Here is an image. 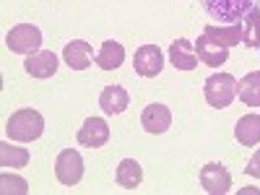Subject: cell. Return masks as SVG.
Instances as JSON below:
<instances>
[{
	"instance_id": "obj_1",
	"label": "cell",
	"mask_w": 260,
	"mask_h": 195,
	"mask_svg": "<svg viewBox=\"0 0 260 195\" xmlns=\"http://www.w3.org/2000/svg\"><path fill=\"white\" fill-rule=\"evenodd\" d=\"M45 133V117L37 110H18L6 122V136L18 143H31Z\"/></svg>"
},
{
	"instance_id": "obj_20",
	"label": "cell",
	"mask_w": 260,
	"mask_h": 195,
	"mask_svg": "<svg viewBox=\"0 0 260 195\" xmlns=\"http://www.w3.org/2000/svg\"><path fill=\"white\" fill-rule=\"evenodd\" d=\"M242 21V42L250 50H260V8H252Z\"/></svg>"
},
{
	"instance_id": "obj_5",
	"label": "cell",
	"mask_w": 260,
	"mask_h": 195,
	"mask_svg": "<svg viewBox=\"0 0 260 195\" xmlns=\"http://www.w3.org/2000/svg\"><path fill=\"white\" fill-rule=\"evenodd\" d=\"M55 175L62 185H78L83 177V159L76 148L60 151V156L55 161Z\"/></svg>"
},
{
	"instance_id": "obj_21",
	"label": "cell",
	"mask_w": 260,
	"mask_h": 195,
	"mask_svg": "<svg viewBox=\"0 0 260 195\" xmlns=\"http://www.w3.org/2000/svg\"><path fill=\"white\" fill-rule=\"evenodd\" d=\"M29 164V151L21 146L0 143V167H26Z\"/></svg>"
},
{
	"instance_id": "obj_22",
	"label": "cell",
	"mask_w": 260,
	"mask_h": 195,
	"mask_svg": "<svg viewBox=\"0 0 260 195\" xmlns=\"http://www.w3.org/2000/svg\"><path fill=\"white\" fill-rule=\"evenodd\" d=\"M0 185H3V192H18V195H26V192H29L26 180H21V177L3 175V177H0Z\"/></svg>"
},
{
	"instance_id": "obj_7",
	"label": "cell",
	"mask_w": 260,
	"mask_h": 195,
	"mask_svg": "<svg viewBox=\"0 0 260 195\" xmlns=\"http://www.w3.org/2000/svg\"><path fill=\"white\" fill-rule=\"evenodd\" d=\"M201 185L211 195H226L229 187H232V175H229V169L224 164L211 161L201 169Z\"/></svg>"
},
{
	"instance_id": "obj_19",
	"label": "cell",
	"mask_w": 260,
	"mask_h": 195,
	"mask_svg": "<svg viewBox=\"0 0 260 195\" xmlns=\"http://www.w3.org/2000/svg\"><path fill=\"white\" fill-rule=\"evenodd\" d=\"M237 96L247 107H260V71L247 73L240 83H237Z\"/></svg>"
},
{
	"instance_id": "obj_8",
	"label": "cell",
	"mask_w": 260,
	"mask_h": 195,
	"mask_svg": "<svg viewBox=\"0 0 260 195\" xmlns=\"http://www.w3.org/2000/svg\"><path fill=\"white\" fill-rule=\"evenodd\" d=\"M141 125H143L146 133H151V136L167 133L169 125H172V112H169V107H167V104H159V102L148 104L146 110L141 112Z\"/></svg>"
},
{
	"instance_id": "obj_17",
	"label": "cell",
	"mask_w": 260,
	"mask_h": 195,
	"mask_svg": "<svg viewBox=\"0 0 260 195\" xmlns=\"http://www.w3.org/2000/svg\"><path fill=\"white\" fill-rule=\"evenodd\" d=\"M234 138L240 146H257L260 143V115H245L237 120Z\"/></svg>"
},
{
	"instance_id": "obj_2",
	"label": "cell",
	"mask_w": 260,
	"mask_h": 195,
	"mask_svg": "<svg viewBox=\"0 0 260 195\" xmlns=\"http://www.w3.org/2000/svg\"><path fill=\"white\" fill-rule=\"evenodd\" d=\"M201 6L213 21L237 24L255 8V0H201Z\"/></svg>"
},
{
	"instance_id": "obj_10",
	"label": "cell",
	"mask_w": 260,
	"mask_h": 195,
	"mask_svg": "<svg viewBox=\"0 0 260 195\" xmlns=\"http://www.w3.org/2000/svg\"><path fill=\"white\" fill-rule=\"evenodd\" d=\"M107 141H110V125H107V120H102V117H89L78 130V143L81 146L99 148Z\"/></svg>"
},
{
	"instance_id": "obj_11",
	"label": "cell",
	"mask_w": 260,
	"mask_h": 195,
	"mask_svg": "<svg viewBox=\"0 0 260 195\" xmlns=\"http://www.w3.org/2000/svg\"><path fill=\"white\" fill-rule=\"evenodd\" d=\"M62 60L73 71H86L91 65V60H94V47L89 45V42H83V39H73V42L65 45Z\"/></svg>"
},
{
	"instance_id": "obj_13",
	"label": "cell",
	"mask_w": 260,
	"mask_h": 195,
	"mask_svg": "<svg viewBox=\"0 0 260 195\" xmlns=\"http://www.w3.org/2000/svg\"><path fill=\"white\" fill-rule=\"evenodd\" d=\"M57 65L60 62H57V55L52 50H39V52H34V55L26 57L24 68L34 78H52L57 73Z\"/></svg>"
},
{
	"instance_id": "obj_18",
	"label": "cell",
	"mask_w": 260,
	"mask_h": 195,
	"mask_svg": "<svg viewBox=\"0 0 260 195\" xmlns=\"http://www.w3.org/2000/svg\"><path fill=\"white\" fill-rule=\"evenodd\" d=\"M115 180H117V185L125 187V190H136V187L141 185V180H143V169H141V164H138L136 159H122V161L117 164Z\"/></svg>"
},
{
	"instance_id": "obj_23",
	"label": "cell",
	"mask_w": 260,
	"mask_h": 195,
	"mask_svg": "<svg viewBox=\"0 0 260 195\" xmlns=\"http://www.w3.org/2000/svg\"><path fill=\"white\" fill-rule=\"evenodd\" d=\"M245 172H247V175L250 177H260V151H257V154L247 161V167H245Z\"/></svg>"
},
{
	"instance_id": "obj_15",
	"label": "cell",
	"mask_w": 260,
	"mask_h": 195,
	"mask_svg": "<svg viewBox=\"0 0 260 195\" xmlns=\"http://www.w3.org/2000/svg\"><path fill=\"white\" fill-rule=\"evenodd\" d=\"M122 62H125V47L120 45V42H115V39L102 42V47L96 52V65L102 71H115V68H120Z\"/></svg>"
},
{
	"instance_id": "obj_14",
	"label": "cell",
	"mask_w": 260,
	"mask_h": 195,
	"mask_svg": "<svg viewBox=\"0 0 260 195\" xmlns=\"http://www.w3.org/2000/svg\"><path fill=\"white\" fill-rule=\"evenodd\" d=\"M195 52H198V60L208 65V68H219V65L229 60V47H221L219 42L208 39L206 34H201L198 42H195Z\"/></svg>"
},
{
	"instance_id": "obj_9",
	"label": "cell",
	"mask_w": 260,
	"mask_h": 195,
	"mask_svg": "<svg viewBox=\"0 0 260 195\" xmlns=\"http://www.w3.org/2000/svg\"><path fill=\"white\" fill-rule=\"evenodd\" d=\"M169 62L177 71H195L198 68V52H195V42L190 39H175L169 45Z\"/></svg>"
},
{
	"instance_id": "obj_16",
	"label": "cell",
	"mask_w": 260,
	"mask_h": 195,
	"mask_svg": "<svg viewBox=\"0 0 260 195\" xmlns=\"http://www.w3.org/2000/svg\"><path fill=\"white\" fill-rule=\"evenodd\" d=\"M203 34L213 42H219L221 47H234L242 42V24L237 21V24H219V26H206Z\"/></svg>"
},
{
	"instance_id": "obj_4",
	"label": "cell",
	"mask_w": 260,
	"mask_h": 195,
	"mask_svg": "<svg viewBox=\"0 0 260 195\" xmlns=\"http://www.w3.org/2000/svg\"><path fill=\"white\" fill-rule=\"evenodd\" d=\"M6 45L16 55H34L42 47V31L34 24H18L6 34Z\"/></svg>"
},
{
	"instance_id": "obj_6",
	"label": "cell",
	"mask_w": 260,
	"mask_h": 195,
	"mask_svg": "<svg viewBox=\"0 0 260 195\" xmlns=\"http://www.w3.org/2000/svg\"><path fill=\"white\" fill-rule=\"evenodd\" d=\"M133 68L138 76L143 78H156L164 68V55L159 50V45H143L136 50V57H133Z\"/></svg>"
},
{
	"instance_id": "obj_12",
	"label": "cell",
	"mask_w": 260,
	"mask_h": 195,
	"mask_svg": "<svg viewBox=\"0 0 260 195\" xmlns=\"http://www.w3.org/2000/svg\"><path fill=\"white\" fill-rule=\"evenodd\" d=\"M130 104V96L122 86L112 83V86H104L102 94H99V107L107 117H115V115H122Z\"/></svg>"
},
{
	"instance_id": "obj_3",
	"label": "cell",
	"mask_w": 260,
	"mask_h": 195,
	"mask_svg": "<svg viewBox=\"0 0 260 195\" xmlns=\"http://www.w3.org/2000/svg\"><path fill=\"white\" fill-rule=\"evenodd\" d=\"M203 94H206V102L216 110H224V107L232 104V99L237 96V81L234 76L229 73H213L206 78V86H203Z\"/></svg>"
}]
</instances>
